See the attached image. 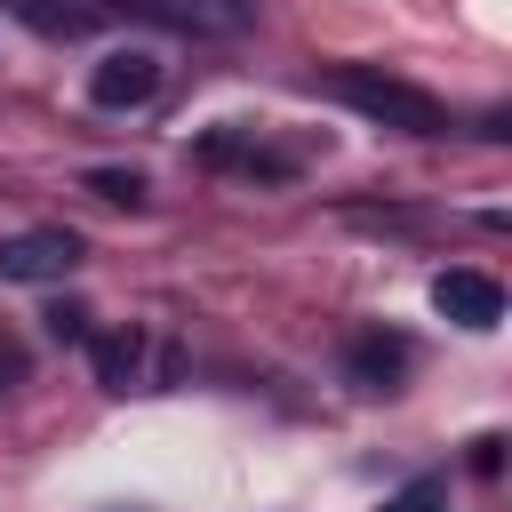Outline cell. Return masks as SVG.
Wrapping results in <instances>:
<instances>
[{"label": "cell", "mask_w": 512, "mask_h": 512, "mask_svg": "<svg viewBox=\"0 0 512 512\" xmlns=\"http://www.w3.org/2000/svg\"><path fill=\"white\" fill-rule=\"evenodd\" d=\"M384 512H440V488H432V480H416V488H408V496H392Z\"/></svg>", "instance_id": "7c38bea8"}, {"label": "cell", "mask_w": 512, "mask_h": 512, "mask_svg": "<svg viewBox=\"0 0 512 512\" xmlns=\"http://www.w3.org/2000/svg\"><path fill=\"white\" fill-rule=\"evenodd\" d=\"M200 160H208V168H240V176H272V184H288V176H296V160H288V152H264V144L232 136V128L200 136Z\"/></svg>", "instance_id": "5b68a950"}, {"label": "cell", "mask_w": 512, "mask_h": 512, "mask_svg": "<svg viewBox=\"0 0 512 512\" xmlns=\"http://www.w3.org/2000/svg\"><path fill=\"white\" fill-rule=\"evenodd\" d=\"M320 88H328L336 104H352L360 120H376V128H400V136H448L440 96H424V88H408V80L376 72V64H336Z\"/></svg>", "instance_id": "6da1fadb"}, {"label": "cell", "mask_w": 512, "mask_h": 512, "mask_svg": "<svg viewBox=\"0 0 512 512\" xmlns=\"http://www.w3.org/2000/svg\"><path fill=\"white\" fill-rule=\"evenodd\" d=\"M352 376H360V392H392L408 376V344L400 336H360L352 344Z\"/></svg>", "instance_id": "52a82bcc"}, {"label": "cell", "mask_w": 512, "mask_h": 512, "mask_svg": "<svg viewBox=\"0 0 512 512\" xmlns=\"http://www.w3.org/2000/svg\"><path fill=\"white\" fill-rule=\"evenodd\" d=\"M88 192L112 200V208H144V176L136 168H88Z\"/></svg>", "instance_id": "9c48e42d"}, {"label": "cell", "mask_w": 512, "mask_h": 512, "mask_svg": "<svg viewBox=\"0 0 512 512\" xmlns=\"http://www.w3.org/2000/svg\"><path fill=\"white\" fill-rule=\"evenodd\" d=\"M432 312L456 320V328H472V336H488V328L504 320V288H496L488 272H472V264H448V272L432 280Z\"/></svg>", "instance_id": "277c9868"}, {"label": "cell", "mask_w": 512, "mask_h": 512, "mask_svg": "<svg viewBox=\"0 0 512 512\" xmlns=\"http://www.w3.org/2000/svg\"><path fill=\"white\" fill-rule=\"evenodd\" d=\"M8 16H24L32 32H48V40H80L96 16L88 8H56V0H8Z\"/></svg>", "instance_id": "ba28073f"}, {"label": "cell", "mask_w": 512, "mask_h": 512, "mask_svg": "<svg viewBox=\"0 0 512 512\" xmlns=\"http://www.w3.org/2000/svg\"><path fill=\"white\" fill-rule=\"evenodd\" d=\"M472 472H480V480H496V472H504V440H496V432H480V440H472Z\"/></svg>", "instance_id": "8fae6325"}, {"label": "cell", "mask_w": 512, "mask_h": 512, "mask_svg": "<svg viewBox=\"0 0 512 512\" xmlns=\"http://www.w3.org/2000/svg\"><path fill=\"white\" fill-rule=\"evenodd\" d=\"M40 320H48V336H56V344H88V304H48Z\"/></svg>", "instance_id": "30bf717a"}, {"label": "cell", "mask_w": 512, "mask_h": 512, "mask_svg": "<svg viewBox=\"0 0 512 512\" xmlns=\"http://www.w3.org/2000/svg\"><path fill=\"white\" fill-rule=\"evenodd\" d=\"M72 264H80V232H64V224H32V232H8L0 240V280H16V288L64 280Z\"/></svg>", "instance_id": "7a4b0ae2"}, {"label": "cell", "mask_w": 512, "mask_h": 512, "mask_svg": "<svg viewBox=\"0 0 512 512\" xmlns=\"http://www.w3.org/2000/svg\"><path fill=\"white\" fill-rule=\"evenodd\" d=\"M88 360H96V384H104V392H128V384L144 376V336H136V328L88 336Z\"/></svg>", "instance_id": "8992f818"}, {"label": "cell", "mask_w": 512, "mask_h": 512, "mask_svg": "<svg viewBox=\"0 0 512 512\" xmlns=\"http://www.w3.org/2000/svg\"><path fill=\"white\" fill-rule=\"evenodd\" d=\"M88 96H96L104 112L152 104V96H160V56H152V48H104L96 72H88Z\"/></svg>", "instance_id": "3957f363"}]
</instances>
